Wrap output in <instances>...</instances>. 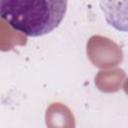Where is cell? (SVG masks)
<instances>
[{
	"mask_svg": "<svg viewBox=\"0 0 128 128\" xmlns=\"http://www.w3.org/2000/svg\"><path fill=\"white\" fill-rule=\"evenodd\" d=\"M67 1L1 0L0 15L14 30L32 37L53 31L62 21Z\"/></svg>",
	"mask_w": 128,
	"mask_h": 128,
	"instance_id": "cell-1",
	"label": "cell"
},
{
	"mask_svg": "<svg viewBox=\"0 0 128 128\" xmlns=\"http://www.w3.org/2000/svg\"><path fill=\"white\" fill-rule=\"evenodd\" d=\"M87 55L92 64L98 68L117 66L123 59L121 48L109 38L95 35L87 42Z\"/></svg>",
	"mask_w": 128,
	"mask_h": 128,
	"instance_id": "cell-2",
	"label": "cell"
},
{
	"mask_svg": "<svg viewBox=\"0 0 128 128\" xmlns=\"http://www.w3.org/2000/svg\"><path fill=\"white\" fill-rule=\"evenodd\" d=\"M99 6L110 26L128 32V1H101Z\"/></svg>",
	"mask_w": 128,
	"mask_h": 128,
	"instance_id": "cell-3",
	"label": "cell"
},
{
	"mask_svg": "<svg viewBox=\"0 0 128 128\" xmlns=\"http://www.w3.org/2000/svg\"><path fill=\"white\" fill-rule=\"evenodd\" d=\"M47 128H75V118L70 109L62 103H52L46 110Z\"/></svg>",
	"mask_w": 128,
	"mask_h": 128,
	"instance_id": "cell-4",
	"label": "cell"
},
{
	"mask_svg": "<svg viewBox=\"0 0 128 128\" xmlns=\"http://www.w3.org/2000/svg\"><path fill=\"white\" fill-rule=\"evenodd\" d=\"M124 78L125 72L122 69L100 71L95 77V84L103 92H116L120 89Z\"/></svg>",
	"mask_w": 128,
	"mask_h": 128,
	"instance_id": "cell-5",
	"label": "cell"
},
{
	"mask_svg": "<svg viewBox=\"0 0 128 128\" xmlns=\"http://www.w3.org/2000/svg\"><path fill=\"white\" fill-rule=\"evenodd\" d=\"M123 89H124V91L126 92V94H128V79H126V80H125V83H124Z\"/></svg>",
	"mask_w": 128,
	"mask_h": 128,
	"instance_id": "cell-6",
	"label": "cell"
}]
</instances>
